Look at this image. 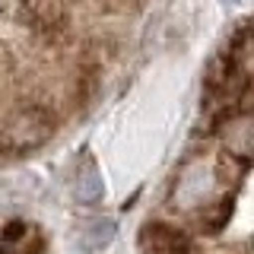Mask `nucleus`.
Here are the masks:
<instances>
[{"mask_svg": "<svg viewBox=\"0 0 254 254\" xmlns=\"http://www.w3.org/2000/svg\"><path fill=\"white\" fill-rule=\"evenodd\" d=\"M19 19L26 22L32 35L48 45H58L70 32V10L64 0H22Z\"/></svg>", "mask_w": 254, "mask_h": 254, "instance_id": "2", "label": "nucleus"}, {"mask_svg": "<svg viewBox=\"0 0 254 254\" xmlns=\"http://www.w3.org/2000/svg\"><path fill=\"white\" fill-rule=\"evenodd\" d=\"M143 254H197L194 238L172 222H146L140 232Z\"/></svg>", "mask_w": 254, "mask_h": 254, "instance_id": "3", "label": "nucleus"}, {"mask_svg": "<svg viewBox=\"0 0 254 254\" xmlns=\"http://www.w3.org/2000/svg\"><path fill=\"white\" fill-rule=\"evenodd\" d=\"M51 133H54V111L42 102H29V105L16 111L6 133L0 137V146L13 143L16 149H32V146H42Z\"/></svg>", "mask_w": 254, "mask_h": 254, "instance_id": "1", "label": "nucleus"}, {"mask_svg": "<svg viewBox=\"0 0 254 254\" xmlns=\"http://www.w3.org/2000/svg\"><path fill=\"white\" fill-rule=\"evenodd\" d=\"M45 235L26 219H10L0 229V254H45Z\"/></svg>", "mask_w": 254, "mask_h": 254, "instance_id": "4", "label": "nucleus"}]
</instances>
